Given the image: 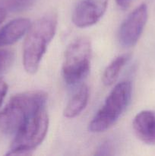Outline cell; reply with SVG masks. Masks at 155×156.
<instances>
[{
  "mask_svg": "<svg viewBox=\"0 0 155 156\" xmlns=\"http://www.w3.org/2000/svg\"><path fill=\"white\" fill-rule=\"evenodd\" d=\"M57 14H46L30 24L23 45V65L29 74H34L40 67L47 47L56 34Z\"/></svg>",
  "mask_w": 155,
  "mask_h": 156,
  "instance_id": "1",
  "label": "cell"
},
{
  "mask_svg": "<svg viewBox=\"0 0 155 156\" xmlns=\"http://www.w3.org/2000/svg\"><path fill=\"white\" fill-rule=\"evenodd\" d=\"M47 94L43 91H29L15 94L0 111V129L6 135H15L19 128L44 108Z\"/></svg>",
  "mask_w": 155,
  "mask_h": 156,
  "instance_id": "2",
  "label": "cell"
},
{
  "mask_svg": "<svg viewBox=\"0 0 155 156\" xmlns=\"http://www.w3.org/2000/svg\"><path fill=\"white\" fill-rule=\"evenodd\" d=\"M131 98L132 84L129 81H122L115 85L89 123V130L102 133L109 129L124 114Z\"/></svg>",
  "mask_w": 155,
  "mask_h": 156,
  "instance_id": "3",
  "label": "cell"
},
{
  "mask_svg": "<svg viewBox=\"0 0 155 156\" xmlns=\"http://www.w3.org/2000/svg\"><path fill=\"white\" fill-rule=\"evenodd\" d=\"M49 123L48 114L45 108H42L17 131L6 155H30L43 142L48 132Z\"/></svg>",
  "mask_w": 155,
  "mask_h": 156,
  "instance_id": "4",
  "label": "cell"
},
{
  "mask_svg": "<svg viewBox=\"0 0 155 156\" xmlns=\"http://www.w3.org/2000/svg\"><path fill=\"white\" fill-rule=\"evenodd\" d=\"M92 47L88 38L78 37L67 47L62 63L64 81L70 86L81 82L91 69Z\"/></svg>",
  "mask_w": 155,
  "mask_h": 156,
  "instance_id": "5",
  "label": "cell"
},
{
  "mask_svg": "<svg viewBox=\"0 0 155 156\" xmlns=\"http://www.w3.org/2000/svg\"><path fill=\"white\" fill-rule=\"evenodd\" d=\"M147 7L144 3L134 9L122 23L119 30V41L126 47L138 43L147 21Z\"/></svg>",
  "mask_w": 155,
  "mask_h": 156,
  "instance_id": "6",
  "label": "cell"
},
{
  "mask_svg": "<svg viewBox=\"0 0 155 156\" xmlns=\"http://www.w3.org/2000/svg\"><path fill=\"white\" fill-rule=\"evenodd\" d=\"M108 0H81L73 11L71 20L80 28L97 24L106 12Z\"/></svg>",
  "mask_w": 155,
  "mask_h": 156,
  "instance_id": "7",
  "label": "cell"
},
{
  "mask_svg": "<svg viewBox=\"0 0 155 156\" xmlns=\"http://www.w3.org/2000/svg\"><path fill=\"white\" fill-rule=\"evenodd\" d=\"M136 136L147 145H155V114L150 111L138 113L132 123Z\"/></svg>",
  "mask_w": 155,
  "mask_h": 156,
  "instance_id": "8",
  "label": "cell"
},
{
  "mask_svg": "<svg viewBox=\"0 0 155 156\" xmlns=\"http://www.w3.org/2000/svg\"><path fill=\"white\" fill-rule=\"evenodd\" d=\"M28 18H19L9 21L0 29V47L12 45L19 41L30 26Z\"/></svg>",
  "mask_w": 155,
  "mask_h": 156,
  "instance_id": "9",
  "label": "cell"
},
{
  "mask_svg": "<svg viewBox=\"0 0 155 156\" xmlns=\"http://www.w3.org/2000/svg\"><path fill=\"white\" fill-rule=\"evenodd\" d=\"M89 96L88 85L84 84L81 85L65 106L63 112L64 116L69 119L78 117L88 105Z\"/></svg>",
  "mask_w": 155,
  "mask_h": 156,
  "instance_id": "10",
  "label": "cell"
},
{
  "mask_svg": "<svg viewBox=\"0 0 155 156\" xmlns=\"http://www.w3.org/2000/svg\"><path fill=\"white\" fill-rule=\"evenodd\" d=\"M131 55L124 53L116 56L105 69L102 76V82L106 86H110L116 82L121 70L129 61Z\"/></svg>",
  "mask_w": 155,
  "mask_h": 156,
  "instance_id": "11",
  "label": "cell"
},
{
  "mask_svg": "<svg viewBox=\"0 0 155 156\" xmlns=\"http://www.w3.org/2000/svg\"><path fill=\"white\" fill-rule=\"evenodd\" d=\"M36 0H0V8L7 12H22L31 7Z\"/></svg>",
  "mask_w": 155,
  "mask_h": 156,
  "instance_id": "12",
  "label": "cell"
},
{
  "mask_svg": "<svg viewBox=\"0 0 155 156\" xmlns=\"http://www.w3.org/2000/svg\"><path fill=\"white\" fill-rule=\"evenodd\" d=\"M14 54L8 50H0V72L6 69L12 64Z\"/></svg>",
  "mask_w": 155,
  "mask_h": 156,
  "instance_id": "13",
  "label": "cell"
},
{
  "mask_svg": "<svg viewBox=\"0 0 155 156\" xmlns=\"http://www.w3.org/2000/svg\"><path fill=\"white\" fill-rule=\"evenodd\" d=\"M97 155H112V146L109 142L106 141L102 143L95 152Z\"/></svg>",
  "mask_w": 155,
  "mask_h": 156,
  "instance_id": "14",
  "label": "cell"
},
{
  "mask_svg": "<svg viewBox=\"0 0 155 156\" xmlns=\"http://www.w3.org/2000/svg\"><path fill=\"white\" fill-rule=\"evenodd\" d=\"M8 88H9V86L5 81L3 80L2 79H0V108L8 92Z\"/></svg>",
  "mask_w": 155,
  "mask_h": 156,
  "instance_id": "15",
  "label": "cell"
},
{
  "mask_svg": "<svg viewBox=\"0 0 155 156\" xmlns=\"http://www.w3.org/2000/svg\"><path fill=\"white\" fill-rule=\"evenodd\" d=\"M131 0H115L117 5L122 9H126L129 5Z\"/></svg>",
  "mask_w": 155,
  "mask_h": 156,
  "instance_id": "16",
  "label": "cell"
},
{
  "mask_svg": "<svg viewBox=\"0 0 155 156\" xmlns=\"http://www.w3.org/2000/svg\"><path fill=\"white\" fill-rule=\"evenodd\" d=\"M7 11L5 9H2V8H0V24L4 21V20L5 19L6 15H7Z\"/></svg>",
  "mask_w": 155,
  "mask_h": 156,
  "instance_id": "17",
  "label": "cell"
}]
</instances>
